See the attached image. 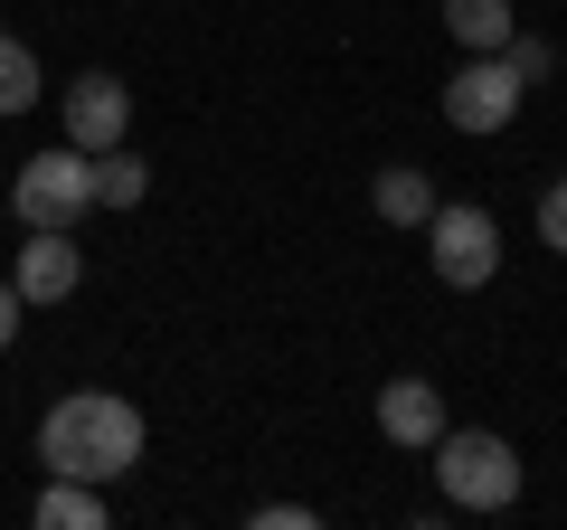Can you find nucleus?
<instances>
[{"label":"nucleus","mask_w":567,"mask_h":530,"mask_svg":"<svg viewBox=\"0 0 567 530\" xmlns=\"http://www.w3.org/2000/svg\"><path fill=\"white\" fill-rule=\"evenodd\" d=\"M123 123H133V95H123V77H95L85 67L76 85H66V143L76 152H114Z\"/></svg>","instance_id":"7"},{"label":"nucleus","mask_w":567,"mask_h":530,"mask_svg":"<svg viewBox=\"0 0 567 530\" xmlns=\"http://www.w3.org/2000/svg\"><path fill=\"white\" fill-rule=\"evenodd\" d=\"M369 208H379L388 227H425L435 218V181H425L416 162H388L379 181H369Z\"/></svg>","instance_id":"9"},{"label":"nucleus","mask_w":567,"mask_h":530,"mask_svg":"<svg viewBox=\"0 0 567 530\" xmlns=\"http://www.w3.org/2000/svg\"><path fill=\"white\" fill-rule=\"evenodd\" d=\"M425 256H435V275H445L454 294L492 285V265H502V218H492V208H445V200H435V218H425Z\"/></svg>","instance_id":"4"},{"label":"nucleus","mask_w":567,"mask_h":530,"mask_svg":"<svg viewBox=\"0 0 567 530\" xmlns=\"http://www.w3.org/2000/svg\"><path fill=\"white\" fill-rule=\"evenodd\" d=\"M445 29H454V48L464 58H492V48H511V0H445Z\"/></svg>","instance_id":"11"},{"label":"nucleus","mask_w":567,"mask_h":530,"mask_svg":"<svg viewBox=\"0 0 567 530\" xmlns=\"http://www.w3.org/2000/svg\"><path fill=\"white\" fill-rule=\"evenodd\" d=\"M425 455H435V492H445L454 511H511V502H520V455H511V436L445 427Z\"/></svg>","instance_id":"2"},{"label":"nucleus","mask_w":567,"mask_h":530,"mask_svg":"<svg viewBox=\"0 0 567 530\" xmlns=\"http://www.w3.org/2000/svg\"><path fill=\"white\" fill-rule=\"evenodd\" d=\"M539 237L567 256V181H548V190H539Z\"/></svg>","instance_id":"15"},{"label":"nucleus","mask_w":567,"mask_h":530,"mask_svg":"<svg viewBox=\"0 0 567 530\" xmlns=\"http://www.w3.org/2000/svg\"><path fill=\"white\" fill-rule=\"evenodd\" d=\"M20 313H29V304H20V285H10V275H0V350L20 342Z\"/></svg>","instance_id":"17"},{"label":"nucleus","mask_w":567,"mask_h":530,"mask_svg":"<svg viewBox=\"0 0 567 530\" xmlns=\"http://www.w3.org/2000/svg\"><path fill=\"white\" fill-rule=\"evenodd\" d=\"M29 104H39V58L0 29V114H29Z\"/></svg>","instance_id":"13"},{"label":"nucleus","mask_w":567,"mask_h":530,"mask_svg":"<svg viewBox=\"0 0 567 530\" xmlns=\"http://www.w3.org/2000/svg\"><path fill=\"white\" fill-rule=\"evenodd\" d=\"M256 530H312V511H303V502H265Z\"/></svg>","instance_id":"16"},{"label":"nucleus","mask_w":567,"mask_h":530,"mask_svg":"<svg viewBox=\"0 0 567 530\" xmlns=\"http://www.w3.org/2000/svg\"><path fill=\"white\" fill-rule=\"evenodd\" d=\"M0 200L20 208V227H76L85 208H95V152L58 143V152H29L20 181L0 190Z\"/></svg>","instance_id":"3"},{"label":"nucleus","mask_w":567,"mask_h":530,"mask_svg":"<svg viewBox=\"0 0 567 530\" xmlns=\"http://www.w3.org/2000/svg\"><path fill=\"white\" fill-rule=\"evenodd\" d=\"M520 95H529V85L511 77L502 48H492V58H464L445 77V123H454V133H502V123L520 114Z\"/></svg>","instance_id":"5"},{"label":"nucleus","mask_w":567,"mask_h":530,"mask_svg":"<svg viewBox=\"0 0 567 530\" xmlns=\"http://www.w3.org/2000/svg\"><path fill=\"white\" fill-rule=\"evenodd\" d=\"M39 465L76 473V483H114L142 465V408L114 388H66L58 408L39 417Z\"/></svg>","instance_id":"1"},{"label":"nucleus","mask_w":567,"mask_h":530,"mask_svg":"<svg viewBox=\"0 0 567 530\" xmlns=\"http://www.w3.org/2000/svg\"><path fill=\"white\" fill-rule=\"evenodd\" d=\"M39 530H104V483H76V473H48L39 511H29Z\"/></svg>","instance_id":"10"},{"label":"nucleus","mask_w":567,"mask_h":530,"mask_svg":"<svg viewBox=\"0 0 567 530\" xmlns=\"http://www.w3.org/2000/svg\"><path fill=\"white\" fill-rule=\"evenodd\" d=\"M502 58H511V77H520V85H539L548 67H558V58H548V39H520V29H511V48H502Z\"/></svg>","instance_id":"14"},{"label":"nucleus","mask_w":567,"mask_h":530,"mask_svg":"<svg viewBox=\"0 0 567 530\" xmlns=\"http://www.w3.org/2000/svg\"><path fill=\"white\" fill-rule=\"evenodd\" d=\"M379 436L388 446H435V436H445V388H425V379H388L379 388Z\"/></svg>","instance_id":"8"},{"label":"nucleus","mask_w":567,"mask_h":530,"mask_svg":"<svg viewBox=\"0 0 567 530\" xmlns=\"http://www.w3.org/2000/svg\"><path fill=\"white\" fill-rule=\"evenodd\" d=\"M0 190H10V181H0Z\"/></svg>","instance_id":"18"},{"label":"nucleus","mask_w":567,"mask_h":530,"mask_svg":"<svg viewBox=\"0 0 567 530\" xmlns=\"http://www.w3.org/2000/svg\"><path fill=\"white\" fill-rule=\"evenodd\" d=\"M20 304H66L85 285V256H76V227H29L20 237Z\"/></svg>","instance_id":"6"},{"label":"nucleus","mask_w":567,"mask_h":530,"mask_svg":"<svg viewBox=\"0 0 567 530\" xmlns=\"http://www.w3.org/2000/svg\"><path fill=\"white\" fill-rule=\"evenodd\" d=\"M142 200H152V171H142L123 143L95 152V208H142Z\"/></svg>","instance_id":"12"}]
</instances>
